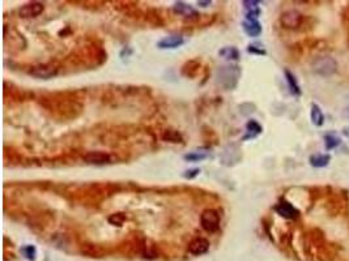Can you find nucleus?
I'll return each mask as SVG.
<instances>
[{
	"label": "nucleus",
	"mask_w": 349,
	"mask_h": 261,
	"mask_svg": "<svg viewBox=\"0 0 349 261\" xmlns=\"http://www.w3.org/2000/svg\"><path fill=\"white\" fill-rule=\"evenodd\" d=\"M324 141H326V149L327 151H332V149H335V148H338L340 144H342V140L339 139L336 135H334V133H328V135H326L324 136Z\"/></svg>",
	"instance_id": "obj_20"
},
{
	"label": "nucleus",
	"mask_w": 349,
	"mask_h": 261,
	"mask_svg": "<svg viewBox=\"0 0 349 261\" xmlns=\"http://www.w3.org/2000/svg\"><path fill=\"white\" fill-rule=\"evenodd\" d=\"M348 116H349V110H348Z\"/></svg>",
	"instance_id": "obj_28"
},
{
	"label": "nucleus",
	"mask_w": 349,
	"mask_h": 261,
	"mask_svg": "<svg viewBox=\"0 0 349 261\" xmlns=\"http://www.w3.org/2000/svg\"><path fill=\"white\" fill-rule=\"evenodd\" d=\"M44 11H45L44 4L38 3V1H32V3H28L25 4V5H22V7L18 9V14H20V17L22 18H32V17L40 16Z\"/></svg>",
	"instance_id": "obj_6"
},
{
	"label": "nucleus",
	"mask_w": 349,
	"mask_h": 261,
	"mask_svg": "<svg viewBox=\"0 0 349 261\" xmlns=\"http://www.w3.org/2000/svg\"><path fill=\"white\" fill-rule=\"evenodd\" d=\"M207 157H208V154L204 153V152H191L188 154H184L183 158L188 162H199L205 159Z\"/></svg>",
	"instance_id": "obj_23"
},
{
	"label": "nucleus",
	"mask_w": 349,
	"mask_h": 261,
	"mask_svg": "<svg viewBox=\"0 0 349 261\" xmlns=\"http://www.w3.org/2000/svg\"><path fill=\"white\" fill-rule=\"evenodd\" d=\"M220 222L221 218L219 211L215 209H205L200 215V225L207 233H216L220 229Z\"/></svg>",
	"instance_id": "obj_3"
},
{
	"label": "nucleus",
	"mask_w": 349,
	"mask_h": 261,
	"mask_svg": "<svg viewBox=\"0 0 349 261\" xmlns=\"http://www.w3.org/2000/svg\"><path fill=\"white\" fill-rule=\"evenodd\" d=\"M209 250V242L205 238H195L190 244H188V252L194 256H200V255L207 254Z\"/></svg>",
	"instance_id": "obj_11"
},
{
	"label": "nucleus",
	"mask_w": 349,
	"mask_h": 261,
	"mask_svg": "<svg viewBox=\"0 0 349 261\" xmlns=\"http://www.w3.org/2000/svg\"><path fill=\"white\" fill-rule=\"evenodd\" d=\"M242 28L248 37H258L262 33V25L258 20H245L242 22Z\"/></svg>",
	"instance_id": "obj_12"
},
{
	"label": "nucleus",
	"mask_w": 349,
	"mask_h": 261,
	"mask_svg": "<svg viewBox=\"0 0 349 261\" xmlns=\"http://www.w3.org/2000/svg\"><path fill=\"white\" fill-rule=\"evenodd\" d=\"M110 156L104 152H89L84 156V162H87L88 165H105L110 163Z\"/></svg>",
	"instance_id": "obj_9"
},
{
	"label": "nucleus",
	"mask_w": 349,
	"mask_h": 261,
	"mask_svg": "<svg viewBox=\"0 0 349 261\" xmlns=\"http://www.w3.org/2000/svg\"><path fill=\"white\" fill-rule=\"evenodd\" d=\"M200 68V61L190 60L182 67V75L186 77H195Z\"/></svg>",
	"instance_id": "obj_14"
},
{
	"label": "nucleus",
	"mask_w": 349,
	"mask_h": 261,
	"mask_svg": "<svg viewBox=\"0 0 349 261\" xmlns=\"http://www.w3.org/2000/svg\"><path fill=\"white\" fill-rule=\"evenodd\" d=\"M280 21L283 26L287 29H295L298 28L302 22V14L297 11H287L281 14Z\"/></svg>",
	"instance_id": "obj_5"
},
{
	"label": "nucleus",
	"mask_w": 349,
	"mask_h": 261,
	"mask_svg": "<svg viewBox=\"0 0 349 261\" xmlns=\"http://www.w3.org/2000/svg\"><path fill=\"white\" fill-rule=\"evenodd\" d=\"M219 54L225 59H231V60H238L239 59V51L235 47H224Z\"/></svg>",
	"instance_id": "obj_21"
},
{
	"label": "nucleus",
	"mask_w": 349,
	"mask_h": 261,
	"mask_svg": "<svg viewBox=\"0 0 349 261\" xmlns=\"http://www.w3.org/2000/svg\"><path fill=\"white\" fill-rule=\"evenodd\" d=\"M331 157L328 154H315V156H311L310 157V163L314 167H324V166L328 165Z\"/></svg>",
	"instance_id": "obj_15"
},
{
	"label": "nucleus",
	"mask_w": 349,
	"mask_h": 261,
	"mask_svg": "<svg viewBox=\"0 0 349 261\" xmlns=\"http://www.w3.org/2000/svg\"><path fill=\"white\" fill-rule=\"evenodd\" d=\"M29 75H32L33 77H37V79L49 80L58 75V68H57V65L51 64V63L37 64L33 65L32 68L29 69Z\"/></svg>",
	"instance_id": "obj_4"
},
{
	"label": "nucleus",
	"mask_w": 349,
	"mask_h": 261,
	"mask_svg": "<svg viewBox=\"0 0 349 261\" xmlns=\"http://www.w3.org/2000/svg\"><path fill=\"white\" fill-rule=\"evenodd\" d=\"M247 51L250 54H258V55H266V50L263 49L262 45L259 43H252L247 47Z\"/></svg>",
	"instance_id": "obj_25"
},
{
	"label": "nucleus",
	"mask_w": 349,
	"mask_h": 261,
	"mask_svg": "<svg viewBox=\"0 0 349 261\" xmlns=\"http://www.w3.org/2000/svg\"><path fill=\"white\" fill-rule=\"evenodd\" d=\"M246 129H247V135L243 137V140L252 139V137H255L256 135H259L263 131L262 125L258 122H255V120H248V123L246 124Z\"/></svg>",
	"instance_id": "obj_16"
},
{
	"label": "nucleus",
	"mask_w": 349,
	"mask_h": 261,
	"mask_svg": "<svg viewBox=\"0 0 349 261\" xmlns=\"http://www.w3.org/2000/svg\"><path fill=\"white\" fill-rule=\"evenodd\" d=\"M285 77H287V81H288L289 84V88H291V93L295 94V96H299L301 94V89H299V85L298 83H297V80H295L294 75L291 73V71H288V69H285Z\"/></svg>",
	"instance_id": "obj_19"
},
{
	"label": "nucleus",
	"mask_w": 349,
	"mask_h": 261,
	"mask_svg": "<svg viewBox=\"0 0 349 261\" xmlns=\"http://www.w3.org/2000/svg\"><path fill=\"white\" fill-rule=\"evenodd\" d=\"M275 210L279 215L287 219H295L299 215V210L288 201H281L275 207Z\"/></svg>",
	"instance_id": "obj_7"
},
{
	"label": "nucleus",
	"mask_w": 349,
	"mask_h": 261,
	"mask_svg": "<svg viewBox=\"0 0 349 261\" xmlns=\"http://www.w3.org/2000/svg\"><path fill=\"white\" fill-rule=\"evenodd\" d=\"M311 122L317 127H320L324 123V115L318 104H313L311 106Z\"/></svg>",
	"instance_id": "obj_18"
},
{
	"label": "nucleus",
	"mask_w": 349,
	"mask_h": 261,
	"mask_svg": "<svg viewBox=\"0 0 349 261\" xmlns=\"http://www.w3.org/2000/svg\"><path fill=\"white\" fill-rule=\"evenodd\" d=\"M184 43V38L179 34H172V36L164 37L161 41H159L157 47L166 50V49H178Z\"/></svg>",
	"instance_id": "obj_10"
},
{
	"label": "nucleus",
	"mask_w": 349,
	"mask_h": 261,
	"mask_svg": "<svg viewBox=\"0 0 349 261\" xmlns=\"http://www.w3.org/2000/svg\"><path fill=\"white\" fill-rule=\"evenodd\" d=\"M212 4V1L211 0H207V1H198V5H200V7H208V5H211Z\"/></svg>",
	"instance_id": "obj_27"
},
{
	"label": "nucleus",
	"mask_w": 349,
	"mask_h": 261,
	"mask_svg": "<svg viewBox=\"0 0 349 261\" xmlns=\"http://www.w3.org/2000/svg\"><path fill=\"white\" fill-rule=\"evenodd\" d=\"M241 77V69L238 65H224L217 71V84L223 86L224 89L232 90L238 84Z\"/></svg>",
	"instance_id": "obj_1"
},
{
	"label": "nucleus",
	"mask_w": 349,
	"mask_h": 261,
	"mask_svg": "<svg viewBox=\"0 0 349 261\" xmlns=\"http://www.w3.org/2000/svg\"><path fill=\"white\" fill-rule=\"evenodd\" d=\"M80 252L87 256V258H96V259H101L105 258L108 252L105 250L104 247L98 246V244H93V243H85L81 246L80 248Z\"/></svg>",
	"instance_id": "obj_8"
},
{
	"label": "nucleus",
	"mask_w": 349,
	"mask_h": 261,
	"mask_svg": "<svg viewBox=\"0 0 349 261\" xmlns=\"http://www.w3.org/2000/svg\"><path fill=\"white\" fill-rule=\"evenodd\" d=\"M314 72L320 76H331L334 75L336 69H338V63L334 57L331 56H319L317 59H314L311 63Z\"/></svg>",
	"instance_id": "obj_2"
},
{
	"label": "nucleus",
	"mask_w": 349,
	"mask_h": 261,
	"mask_svg": "<svg viewBox=\"0 0 349 261\" xmlns=\"http://www.w3.org/2000/svg\"><path fill=\"white\" fill-rule=\"evenodd\" d=\"M124 219H126V217H124L122 213H116V214H112L109 217V222H110L112 225L118 226V227H120V226L123 225Z\"/></svg>",
	"instance_id": "obj_24"
},
{
	"label": "nucleus",
	"mask_w": 349,
	"mask_h": 261,
	"mask_svg": "<svg viewBox=\"0 0 349 261\" xmlns=\"http://www.w3.org/2000/svg\"><path fill=\"white\" fill-rule=\"evenodd\" d=\"M199 172H200V168H191V170L184 171L183 176L186 179H194L195 176L199 175Z\"/></svg>",
	"instance_id": "obj_26"
},
{
	"label": "nucleus",
	"mask_w": 349,
	"mask_h": 261,
	"mask_svg": "<svg viewBox=\"0 0 349 261\" xmlns=\"http://www.w3.org/2000/svg\"><path fill=\"white\" fill-rule=\"evenodd\" d=\"M162 140H164V141H168V143L178 144L183 141V137H182V135H180L178 131L168 129V131H165V132L162 133Z\"/></svg>",
	"instance_id": "obj_17"
},
{
	"label": "nucleus",
	"mask_w": 349,
	"mask_h": 261,
	"mask_svg": "<svg viewBox=\"0 0 349 261\" xmlns=\"http://www.w3.org/2000/svg\"><path fill=\"white\" fill-rule=\"evenodd\" d=\"M174 11L178 14H180V16L188 18H198L199 16H200L198 12L195 11L194 8L187 5V4L183 3V1H176V3L174 4Z\"/></svg>",
	"instance_id": "obj_13"
},
{
	"label": "nucleus",
	"mask_w": 349,
	"mask_h": 261,
	"mask_svg": "<svg viewBox=\"0 0 349 261\" xmlns=\"http://www.w3.org/2000/svg\"><path fill=\"white\" fill-rule=\"evenodd\" d=\"M21 254L24 255V258L29 261H34L37 258V248L33 244H26L21 248Z\"/></svg>",
	"instance_id": "obj_22"
}]
</instances>
